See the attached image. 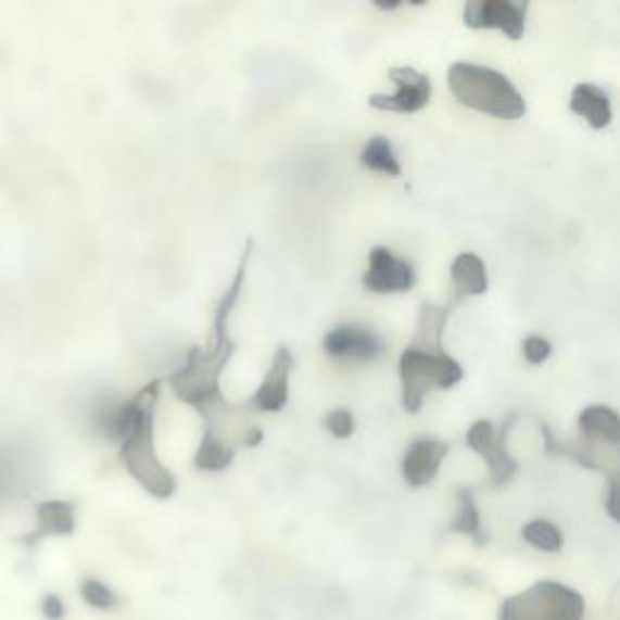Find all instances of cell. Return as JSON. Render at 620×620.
Returning <instances> with one entry per match:
<instances>
[{
    "label": "cell",
    "instance_id": "2e32d148",
    "mask_svg": "<svg viewBox=\"0 0 620 620\" xmlns=\"http://www.w3.org/2000/svg\"><path fill=\"white\" fill-rule=\"evenodd\" d=\"M570 110L582 117L592 129L602 131L613 122V110L608 94L594 83H580L570 94Z\"/></svg>",
    "mask_w": 620,
    "mask_h": 620
},
{
    "label": "cell",
    "instance_id": "277c9868",
    "mask_svg": "<svg viewBox=\"0 0 620 620\" xmlns=\"http://www.w3.org/2000/svg\"><path fill=\"white\" fill-rule=\"evenodd\" d=\"M161 393V381H153L143 385L136 397H139V407H136L134 422L126 429V434L119 441L122 464L129 470V476L139 482V485L149 492L155 499H170L177 492V480L170 470H167L161 458L155 454V401Z\"/></svg>",
    "mask_w": 620,
    "mask_h": 620
},
{
    "label": "cell",
    "instance_id": "d6986e66",
    "mask_svg": "<svg viewBox=\"0 0 620 620\" xmlns=\"http://www.w3.org/2000/svg\"><path fill=\"white\" fill-rule=\"evenodd\" d=\"M236 451L238 448L226 444V441H220V439L204 432L202 441H199L197 454H194V466L199 470H206V472H220L233 464Z\"/></svg>",
    "mask_w": 620,
    "mask_h": 620
},
{
    "label": "cell",
    "instance_id": "ac0fdd59",
    "mask_svg": "<svg viewBox=\"0 0 620 620\" xmlns=\"http://www.w3.org/2000/svg\"><path fill=\"white\" fill-rule=\"evenodd\" d=\"M456 517L451 521V531L454 533H464L468 539L476 541L478 545H485L488 543V535L482 533V521H480V511H478V504L476 497H472V490H458L456 495Z\"/></svg>",
    "mask_w": 620,
    "mask_h": 620
},
{
    "label": "cell",
    "instance_id": "ba28073f",
    "mask_svg": "<svg viewBox=\"0 0 620 620\" xmlns=\"http://www.w3.org/2000/svg\"><path fill=\"white\" fill-rule=\"evenodd\" d=\"M388 78L395 83V92L371 94L369 104L378 112L417 114L432 100V80L413 66H397L388 71Z\"/></svg>",
    "mask_w": 620,
    "mask_h": 620
},
{
    "label": "cell",
    "instance_id": "e0dca14e",
    "mask_svg": "<svg viewBox=\"0 0 620 620\" xmlns=\"http://www.w3.org/2000/svg\"><path fill=\"white\" fill-rule=\"evenodd\" d=\"M359 161L366 170L371 173H383L388 177H397L403 173L401 161H397V155L393 151V143L388 141L385 136H371L362 149Z\"/></svg>",
    "mask_w": 620,
    "mask_h": 620
},
{
    "label": "cell",
    "instance_id": "52a82bcc",
    "mask_svg": "<svg viewBox=\"0 0 620 620\" xmlns=\"http://www.w3.org/2000/svg\"><path fill=\"white\" fill-rule=\"evenodd\" d=\"M514 422H517V415H509L507 422H504L502 427L490 422V419H478V422L472 425L466 434L468 448L476 451V454L488 464V470H490L488 482L492 488L509 485L514 476L519 472L517 458H514L507 448V436L511 432Z\"/></svg>",
    "mask_w": 620,
    "mask_h": 620
},
{
    "label": "cell",
    "instance_id": "5b68a950",
    "mask_svg": "<svg viewBox=\"0 0 620 620\" xmlns=\"http://www.w3.org/2000/svg\"><path fill=\"white\" fill-rule=\"evenodd\" d=\"M448 88L464 107L488 114V117L519 122L527 114V100L519 88L504 73L490 66L466 61L451 63Z\"/></svg>",
    "mask_w": 620,
    "mask_h": 620
},
{
    "label": "cell",
    "instance_id": "7c38bea8",
    "mask_svg": "<svg viewBox=\"0 0 620 620\" xmlns=\"http://www.w3.org/2000/svg\"><path fill=\"white\" fill-rule=\"evenodd\" d=\"M293 369V354L289 346H279L275 359H271L265 381L245 403L250 413H279L289 403V376Z\"/></svg>",
    "mask_w": 620,
    "mask_h": 620
},
{
    "label": "cell",
    "instance_id": "8992f818",
    "mask_svg": "<svg viewBox=\"0 0 620 620\" xmlns=\"http://www.w3.org/2000/svg\"><path fill=\"white\" fill-rule=\"evenodd\" d=\"M584 596L555 580H541L529 590L504 598L497 620H584Z\"/></svg>",
    "mask_w": 620,
    "mask_h": 620
},
{
    "label": "cell",
    "instance_id": "cb8c5ba5",
    "mask_svg": "<svg viewBox=\"0 0 620 620\" xmlns=\"http://www.w3.org/2000/svg\"><path fill=\"white\" fill-rule=\"evenodd\" d=\"M41 616H45L47 620H63L68 613V608H66V602L59 594H47L45 598H41Z\"/></svg>",
    "mask_w": 620,
    "mask_h": 620
},
{
    "label": "cell",
    "instance_id": "9c48e42d",
    "mask_svg": "<svg viewBox=\"0 0 620 620\" xmlns=\"http://www.w3.org/2000/svg\"><path fill=\"white\" fill-rule=\"evenodd\" d=\"M527 0H470L464 8V23L470 29H499L511 41L527 35Z\"/></svg>",
    "mask_w": 620,
    "mask_h": 620
},
{
    "label": "cell",
    "instance_id": "484cf974",
    "mask_svg": "<svg viewBox=\"0 0 620 620\" xmlns=\"http://www.w3.org/2000/svg\"><path fill=\"white\" fill-rule=\"evenodd\" d=\"M381 10H395V8H401V3H376Z\"/></svg>",
    "mask_w": 620,
    "mask_h": 620
},
{
    "label": "cell",
    "instance_id": "5bb4252c",
    "mask_svg": "<svg viewBox=\"0 0 620 620\" xmlns=\"http://www.w3.org/2000/svg\"><path fill=\"white\" fill-rule=\"evenodd\" d=\"M451 283H454V306L464 299H472V296H482L490 289V279H488V267L476 252H460V255L451 262Z\"/></svg>",
    "mask_w": 620,
    "mask_h": 620
},
{
    "label": "cell",
    "instance_id": "3957f363",
    "mask_svg": "<svg viewBox=\"0 0 620 620\" xmlns=\"http://www.w3.org/2000/svg\"><path fill=\"white\" fill-rule=\"evenodd\" d=\"M580 436L558 441L551 427H541L545 439V454L574 460L586 470L613 478L620 472V415L608 405H590L577 417Z\"/></svg>",
    "mask_w": 620,
    "mask_h": 620
},
{
    "label": "cell",
    "instance_id": "7a4b0ae2",
    "mask_svg": "<svg viewBox=\"0 0 620 620\" xmlns=\"http://www.w3.org/2000/svg\"><path fill=\"white\" fill-rule=\"evenodd\" d=\"M451 308H454V303L436 306L432 301H425L419 306L415 340L405 346L401 364H397L403 383V407L409 415H417L422 409L429 391H434V388L451 391L466 376L464 366L444 350V330Z\"/></svg>",
    "mask_w": 620,
    "mask_h": 620
},
{
    "label": "cell",
    "instance_id": "ffe728a7",
    "mask_svg": "<svg viewBox=\"0 0 620 620\" xmlns=\"http://www.w3.org/2000/svg\"><path fill=\"white\" fill-rule=\"evenodd\" d=\"M521 539L527 541L531 548L541 551V553H551V555L560 553L562 545H565L562 531L548 519H533L529 523H523Z\"/></svg>",
    "mask_w": 620,
    "mask_h": 620
},
{
    "label": "cell",
    "instance_id": "8fae6325",
    "mask_svg": "<svg viewBox=\"0 0 620 620\" xmlns=\"http://www.w3.org/2000/svg\"><path fill=\"white\" fill-rule=\"evenodd\" d=\"M322 350L332 359L376 362L383 356V340L364 325H338L322 338Z\"/></svg>",
    "mask_w": 620,
    "mask_h": 620
},
{
    "label": "cell",
    "instance_id": "4fadbf2b",
    "mask_svg": "<svg viewBox=\"0 0 620 620\" xmlns=\"http://www.w3.org/2000/svg\"><path fill=\"white\" fill-rule=\"evenodd\" d=\"M451 446L439 439H417L403 456V478L409 488H427L439 476V468Z\"/></svg>",
    "mask_w": 620,
    "mask_h": 620
},
{
    "label": "cell",
    "instance_id": "603a6c76",
    "mask_svg": "<svg viewBox=\"0 0 620 620\" xmlns=\"http://www.w3.org/2000/svg\"><path fill=\"white\" fill-rule=\"evenodd\" d=\"M521 352H523V359H527L531 366H541L543 362L551 359L553 344L545 338H541V334H531V338L523 340Z\"/></svg>",
    "mask_w": 620,
    "mask_h": 620
},
{
    "label": "cell",
    "instance_id": "44dd1931",
    "mask_svg": "<svg viewBox=\"0 0 620 620\" xmlns=\"http://www.w3.org/2000/svg\"><path fill=\"white\" fill-rule=\"evenodd\" d=\"M80 598L86 602V606L94 608V611H114L119 606V596L117 592L112 590L110 584H104L102 580H94V577H88V580L80 582Z\"/></svg>",
    "mask_w": 620,
    "mask_h": 620
},
{
    "label": "cell",
    "instance_id": "9a60e30c",
    "mask_svg": "<svg viewBox=\"0 0 620 620\" xmlns=\"http://www.w3.org/2000/svg\"><path fill=\"white\" fill-rule=\"evenodd\" d=\"M76 531V507L66 499H47L37 504V527L25 543L35 545L49 535H71Z\"/></svg>",
    "mask_w": 620,
    "mask_h": 620
},
{
    "label": "cell",
    "instance_id": "6da1fadb",
    "mask_svg": "<svg viewBox=\"0 0 620 620\" xmlns=\"http://www.w3.org/2000/svg\"><path fill=\"white\" fill-rule=\"evenodd\" d=\"M250 250L252 245L248 243L233 281H230V287L224 291V299L218 301L212 340H208L206 346H192L187 354V362L175 374L167 376V383L173 385L175 395L180 397L182 403L192 405L197 413H202L204 419L216 415L218 409L228 405L224 393H220V374H224L228 359L236 352V342L230 340L228 332V320L245 287Z\"/></svg>",
    "mask_w": 620,
    "mask_h": 620
},
{
    "label": "cell",
    "instance_id": "30bf717a",
    "mask_svg": "<svg viewBox=\"0 0 620 620\" xmlns=\"http://www.w3.org/2000/svg\"><path fill=\"white\" fill-rule=\"evenodd\" d=\"M362 283L371 293H405L417 283V271L393 250L376 245L369 252V269L364 271Z\"/></svg>",
    "mask_w": 620,
    "mask_h": 620
},
{
    "label": "cell",
    "instance_id": "7402d4cb",
    "mask_svg": "<svg viewBox=\"0 0 620 620\" xmlns=\"http://www.w3.org/2000/svg\"><path fill=\"white\" fill-rule=\"evenodd\" d=\"M322 425L334 439H350L354 434V429H356L354 415L350 413V409H344V407H338V409H332V413L325 415Z\"/></svg>",
    "mask_w": 620,
    "mask_h": 620
},
{
    "label": "cell",
    "instance_id": "d4e9b609",
    "mask_svg": "<svg viewBox=\"0 0 620 620\" xmlns=\"http://www.w3.org/2000/svg\"><path fill=\"white\" fill-rule=\"evenodd\" d=\"M606 514L616 523H620V472L608 478V495H606Z\"/></svg>",
    "mask_w": 620,
    "mask_h": 620
}]
</instances>
